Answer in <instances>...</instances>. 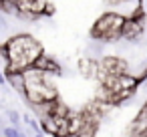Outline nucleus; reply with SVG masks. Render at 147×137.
<instances>
[{
    "label": "nucleus",
    "mask_w": 147,
    "mask_h": 137,
    "mask_svg": "<svg viewBox=\"0 0 147 137\" xmlns=\"http://www.w3.org/2000/svg\"><path fill=\"white\" fill-rule=\"evenodd\" d=\"M0 12L10 16V18H18L20 20V12L14 4V0H0Z\"/></svg>",
    "instance_id": "9"
},
{
    "label": "nucleus",
    "mask_w": 147,
    "mask_h": 137,
    "mask_svg": "<svg viewBox=\"0 0 147 137\" xmlns=\"http://www.w3.org/2000/svg\"><path fill=\"white\" fill-rule=\"evenodd\" d=\"M4 113H6V119L10 121V127H14V129L20 131V125H22V121H20V113H18L16 109H6Z\"/></svg>",
    "instance_id": "11"
},
{
    "label": "nucleus",
    "mask_w": 147,
    "mask_h": 137,
    "mask_svg": "<svg viewBox=\"0 0 147 137\" xmlns=\"http://www.w3.org/2000/svg\"><path fill=\"white\" fill-rule=\"evenodd\" d=\"M6 53H8V63L4 67V73H22L24 69L32 67V63L45 53L42 45L30 36V34H14L4 40Z\"/></svg>",
    "instance_id": "1"
},
{
    "label": "nucleus",
    "mask_w": 147,
    "mask_h": 137,
    "mask_svg": "<svg viewBox=\"0 0 147 137\" xmlns=\"http://www.w3.org/2000/svg\"><path fill=\"white\" fill-rule=\"evenodd\" d=\"M53 14H55V4L47 2V6H45V10H42V16H53Z\"/></svg>",
    "instance_id": "14"
},
{
    "label": "nucleus",
    "mask_w": 147,
    "mask_h": 137,
    "mask_svg": "<svg viewBox=\"0 0 147 137\" xmlns=\"http://www.w3.org/2000/svg\"><path fill=\"white\" fill-rule=\"evenodd\" d=\"M79 71H81V75H85V77H93V75L97 73V61H95V59H89V57H83V59L79 61Z\"/></svg>",
    "instance_id": "8"
},
{
    "label": "nucleus",
    "mask_w": 147,
    "mask_h": 137,
    "mask_svg": "<svg viewBox=\"0 0 147 137\" xmlns=\"http://www.w3.org/2000/svg\"><path fill=\"white\" fill-rule=\"evenodd\" d=\"M22 121L26 123V127H28L32 133H40V127H38V119H36V117H32V115L24 113V115H22Z\"/></svg>",
    "instance_id": "12"
},
{
    "label": "nucleus",
    "mask_w": 147,
    "mask_h": 137,
    "mask_svg": "<svg viewBox=\"0 0 147 137\" xmlns=\"http://www.w3.org/2000/svg\"><path fill=\"white\" fill-rule=\"evenodd\" d=\"M0 133H2V137H16L18 135V129H14V127H2V131H0Z\"/></svg>",
    "instance_id": "13"
},
{
    "label": "nucleus",
    "mask_w": 147,
    "mask_h": 137,
    "mask_svg": "<svg viewBox=\"0 0 147 137\" xmlns=\"http://www.w3.org/2000/svg\"><path fill=\"white\" fill-rule=\"evenodd\" d=\"M123 22H125V18L121 14H117V12H113V10L103 12L95 20V24L91 28L93 40H101V43H115V40H119Z\"/></svg>",
    "instance_id": "2"
},
{
    "label": "nucleus",
    "mask_w": 147,
    "mask_h": 137,
    "mask_svg": "<svg viewBox=\"0 0 147 137\" xmlns=\"http://www.w3.org/2000/svg\"><path fill=\"white\" fill-rule=\"evenodd\" d=\"M117 85H119V91H133L135 93L139 79L133 73H121V75H117Z\"/></svg>",
    "instance_id": "6"
},
{
    "label": "nucleus",
    "mask_w": 147,
    "mask_h": 137,
    "mask_svg": "<svg viewBox=\"0 0 147 137\" xmlns=\"http://www.w3.org/2000/svg\"><path fill=\"white\" fill-rule=\"evenodd\" d=\"M34 137H45V135L42 133H34Z\"/></svg>",
    "instance_id": "16"
},
{
    "label": "nucleus",
    "mask_w": 147,
    "mask_h": 137,
    "mask_svg": "<svg viewBox=\"0 0 147 137\" xmlns=\"http://www.w3.org/2000/svg\"><path fill=\"white\" fill-rule=\"evenodd\" d=\"M147 28V20H145V12L139 14V16H131V18H125L123 26H121V38L127 40V43H139L143 32Z\"/></svg>",
    "instance_id": "3"
},
{
    "label": "nucleus",
    "mask_w": 147,
    "mask_h": 137,
    "mask_svg": "<svg viewBox=\"0 0 147 137\" xmlns=\"http://www.w3.org/2000/svg\"><path fill=\"white\" fill-rule=\"evenodd\" d=\"M32 69L45 73V75H63V67L59 65V61L49 55V53H42L34 63H32Z\"/></svg>",
    "instance_id": "5"
},
{
    "label": "nucleus",
    "mask_w": 147,
    "mask_h": 137,
    "mask_svg": "<svg viewBox=\"0 0 147 137\" xmlns=\"http://www.w3.org/2000/svg\"><path fill=\"white\" fill-rule=\"evenodd\" d=\"M12 32V24H10V16L0 12V38H4Z\"/></svg>",
    "instance_id": "10"
},
{
    "label": "nucleus",
    "mask_w": 147,
    "mask_h": 137,
    "mask_svg": "<svg viewBox=\"0 0 147 137\" xmlns=\"http://www.w3.org/2000/svg\"><path fill=\"white\" fill-rule=\"evenodd\" d=\"M4 81H6V85L10 87V89H14L16 93H24V87H26V83H24V75L22 73H4Z\"/></svg>",
    "instance_id": "7"
},
{
    "label": "nucleus",
    "mask_w": 147,
    "mask_h": 137,
    "mask_svg": "<svg viewBox=\"0 0 147 137\" xmlns=\"http://www.w3.org/2000/svg\"><path fill=\"white\" fill-rule=\"evenodd\" d=\"M16 137H28V135H26V133H22V131H18V135H16Z\"/></svg>",
    "instance_id": "15"
},
{
    "label": "nucleus",
    "mask_w": 147,
    "mask_h": 137,
    "mask_svg": "<svg viewBox=\"0 0 147 137\" xmlns=\"http://www.w3.org/2000/svg\"><path fill=\"white\" fill-rule=\"evenodd\" d=\"M0 131H2V125H0ZM0 137H2V133H0Z\"/></svg>",
    "instance_id": "17"
},
{
    "label": "nucleus",
    "mask_w": 147,
    "mask_h": 137,
    "mask_svg": "<svg viewBox=\"0 0 147 137\" xmlns=\"http://www.w3.org/2000/svg\"><path fill=\"white\" fill-rule=\"evenodd\" d=\"M49 0H14L20 12V20H36L42 16V10Z\"/></svg>",
    "instance_id": "4"
}]
</instances>
